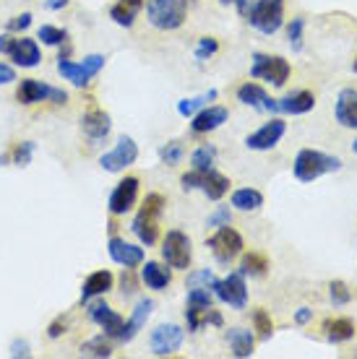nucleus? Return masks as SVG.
<instances>
[{"label": "nucleus", "mask_w": 357, "mask_h": 359, "mask_svg": "<svg viewBox=\"0 0 357 359\" xmlns=\"http://www.w3.org/2000/svg\"><path fill=\"white\" fill-rule=\"evenodd\" d=\"M292 170H295V177L300 182H313V180H318L321 175L339 172L342 159L339 156H331V154L316 151V149H303V151H297Z\"/></svg>", "instance_id": "obj_1"}, {"label": "nucleus", "mask_w": 357, "mask_h": 359, "mask_svg": "<svg viewBox=\"0 0 357 359\" xmlns=\"http://www.w3.org/2000/svg\"><path fill=\"white\" fill-rule=\"evenodd\" d=\"M188 0H146V16L154 29L172 32L186 24Z\"/></svg>", "instance_id": "obj_2"}, {"label": "nucleus", "mask_w": 357, "mask_h": 359, "mask_svg": "<svg viewBox=\"0 0 357 359\" xmlns=\"http://www.w3.org/2000/svg\"><path fill=\"white\" fill-rule=\"evenodd\" d=\"M250 27L261 32V34H277L282 24H285V0H256L253 8H248Z\"/></svg>", "instance_id": "obj_3"}, {"label": "nucleus", "mask_w": 357, "mask_h": 359, "mask_svg": "<svg viewBox=\"0 0 357 359\" xmlns=\"http://www.w3.org/2000/svg\"><path fill=\"white\" fill-rule=\"evenodd\" d=\"M180 182H183V190H201L209 201H222V196L230 190V180L216 170H190L180 177Z\"/></svg>", "instance_id": "obj_4"}, {"label": "nucleus", "mask_w": 357, "mask_h": 359, "mask_svg": "<svg viewBox=\"0 0 357 359\" xmlns=\"http://www.w3.org/2000/svg\"><path fill=\"white\" fill-rule=\"evenodd\" d=\"M162 206H164V198H162L160 193L146 196L141 211H138V216H136L134 224H131L134 234L141 240V245H146V248L157 243V216L162 214Z\"/></svg>", "instance_id": "obj_5"}, {"label": "nucleus", "mask_w": 357, "mask_h": 359, "mask_svg": "<svg viewBox=\"0 0 357 359\" xmlns=\"http://www.w3.org/2000/svg\"><path fill=\"white\" fill-rule=\"evenodd\" d=\"M105 68V55H89L84 57V63H73L68 57H58V73H60L65 81H71L73 86H89V81Z\"/></svg>", "instance_id": "obj_6"}, {"label": "nucleus", "mask_w": 357, "mask_h": 359, "mask_svg": "<svg viewBox=\"0 0 357 359\" xmlns=\"http://www.w3.org/2000/svg\"><path fill=\"white\" fill-rule=\"evenodd\" d=\"M290 63L279 55H253V65H250V79H264V81L274 83V86H285L290 79Z\"/></svg>", "instance_id": "obj_7"}, {"label": "nucleus", "mask_w": 357, "mask_h": 359, "mask_svg": "<svg viewBox=\"0 0 357 359\" xmlns=\"http://www.w3.org/2000/svg\"><path fill=\"white\" fill-rule=\"evenodd\" d=\"M162 258L170 269L186 271L190 266V258H193V245H190V237L180 229H170L164 234V243H162Z\"/></svg>", "instance_id": "obj_8"}, {"label": "nucleus", "mask_w": 357, "mask_h": 359, "mask_svg": "<svg viewBox=\"0 0 357 359\" xmlns=\"http://www.w3.org/2000/svg\"><path fill=\"white\" fill-rule=\"evenodd\" d=\"M16 99L21 104H37V102H55V104H65L68 102V94L63 89H55L50 83H42L37 79H24L18 83Z\"/></svg>", "instance_id": "obj_9"}, {"label": "nucleus", "mask_w": 357, "mask_h": 359, "mask_svg": "<svg viewBox=\"0 0 357 359\" xmlns=\"http://www.w3.org/2000/svg\"><path fill=\"white\" fill-rule=\"evenodd\" d=\"M209 248H212V252H214V258L219 263H230L235 261L238 255L242 252V237L240 232H235L230 224L224 226H216V232L209 237Z\"/></svg>", "instance_id": "obj_10"}, {"label": "nucleus", "mask_w": 357, "mask_h": 359, "mask_svg": "<svg viewBox=\"0 0 357 359\" xmlns=\"http://www.w3.org/2000/svg\"><path fill=\"white\" fill-rule=\"evenodd\" d=\"M212 292H214V297L219 302L235 307V310H242V307L248 305V289H245V278H242L240 271L224 278H216Z\"/></svg>", "instance_id": "obj_11"}, {"label": "nucleus", "mask_w": 357, "mask_h": 359, "mask_svg": "<svg viewBox=\"0 0 357 359\" xmlns=\"http://www.w3.org/2000/svg\"><path fill=\"white\" fill-rule=\"evenodd\" d=\"M136 159H138V146H136V141L131 135H120L115 149L105 154V156L99 159V164H102L105 172H123L125 167L136 164Z\"/></svg>", "instance_id": "obj_12"}, {"label": "nucleus", "mask_w": 357, "mask_h": 359, "mask_svg": "<svg viewBox=\"0 0 357 359\" xmlns=\"http://www.w3.org/2000/svg\"><path fill=\"white\" fill-rule=\"evenodd\" d=\"M183 336H186V331L175 323L157 325L152 331V336H149L152 354L154 357H170V354H175L183 346Z\"/></svg>", "instance_id": "obj_13"}, {"label": "nucleus", "mask_w": 357, "mask_h": 359, "mask_svg": "<svg viewBox=\"0 0 357 359\" xmlns=\"http://www.w3.org/2000/svg\"><path fill=\"white\" fill-rule=\"evenodd\" d=\"M287 133V123L282 117H271L266 126H261L256 133H250L245 138V146L250 151H268L282 141V135Z\"/></svg>", "instance_id": "obj_14"}, {"label": "nucleus", "mask_w": 357, "mask_h": 359, "mask_svg": "<svg viewBox=\"0 0 357 359\" xmlns=\"http://www.w3.org/2000/svg\"><path fill=\"white\" fill-rule=\"evenodd\" d=\"M136 198H138V180L125 177L115 185V190L110 193V214L123 216L136 206Z\"/></svg>", "instance_id": "obj_15"}, {"label": "nucleus", "mask_w": 357, "mask_h": 359, "mask_svg": "<svg viewBox=\"0 0 357 359\" xmlns=\"http://www.w3.org/2000/svg\"><path fill=\"white\" fill-rule=\"evenodd\" d=\"M89 318L105 331L108 339H120V331H123V318L108 305V302H91L89 305Z\"/></svg>", "instance_id": "obj_16"}, {"label": "nucleus", "mask_w": 357, "mask_h": 359, "mask_svg": "<svg viewBox=\"0 0 357 359\" xmlns=\"http://www.w3.org/2000/svg\"><path fill=\"white\" fill-rule=\"evenodd\" d=\"M108 252H110V258H112L117 266H123V269H136V266L143 263V248L125 243L123 237H112L108 243Z\"/></svg>", "instance_id": "obj_17"}, {"label": "nucleus", "mask_w": 357, "mask_h": 359, "mask_svg": "<svg viewBox=\"0 0 357 359\" xmlns=\"http://www.w3.org/2000/svg\"><path fill=\"white\" fill-rule=\"evenodd\" d=\"M227 117H230V109L222 107V104H209V107L198 109L196 115H193V123H190V130L193 133H212L216 130L219 126L227 123Z\"/></svg>", "instance_id": "obj_18"}, {"label": "nucleus", "mask_w": 357, "mask_h": 359, "mask_svg": "<svg viewBox=\"0 0 357 359\" xmlns=\"http://www.w3.org/2000/svg\"><path fill=\"white\" fill-rule=\"evenodd\" d=\"M81 130L84 135L89 138V141H105L112 130V120H110L108 112H102V109H91L86 115L81 117Z\"/></svg>", "instance_id": "obj_19"}, {"label": "nucleus", "mask_w": 357, "mask_h": 359, "mask_svg": "<svg viewBox=\"0 0 357 359\" xmlns=\"http://www.w3.org/2000/svg\"><path fill=\"white\" fill-rule=\"evenodd\" d=\"M238 99H240L242 104L259 109V112H277V99H268L266 91L253 81L242 83L240 89H238Z\"/></svg>", "instance_id": "obj_20"}, {"label": "nucleus", "mask_w": 357, "mask_h": 359, "mask_svg": "<svg viewBox=\"0 0 357 359\" xmlns=\"http://www.w3.org/2000/svg\"><path fill=\"white\" fill-rule=\"evenodd\" d=\"M152 313H154V299H138L134 315L128 318V323H123V331H120V339H117V341H123V344L134 341L136 333L146 325V320H149V315Z\"/></svg>", "instance_id": "obj_21"}, {"label": "nucleus", "mask_w": 357, "mask_h": 359, "mask_svg": "<svg viewBox=\"0 0 357 359\" xmlns=\"http://www.w3.org/2000/svg\"><path fill=\"white\" fill-rule=\"evenodd\" d=\"M337 123L342 128H357V89H342L337 97V107H334Z\"/></svg>", "instance_id": "obj_22"}, {"label": "nucleus", "mask_w": 357, "mask_h": 359, "mask_svg": "<svg viewBox=\"0 0 357 359\" xmlns=\"http://www.w3.org/2000/svg\"><path fill=\"white\" fill-rule=\"evenodd\" d=\"M112 284H115V278H112L110 271H94V273H89L86 281H84V287H81V305H89L94 297L108 294Z\"/></svg>", "instance_id": "obj_23"}, {"label": "nucleus", "mask_w": 357, "mask_h": 359, "mask_svg": "<svg viewBox=\"0 0 357 359\" xmlns=\"http://www.w3.org/2000/svg\"><path fill=\"white\" fill-rule=\"evenodd\" d=\"M11 60L21 68H37L39 60H42V53H39V45L29 36H21L13 42V50H11Z\"/></svg>", "instance_id": "obj_24"}, {"label": "nucleus", "mask_w": 357, "mask_h": 359, "mask_svg": "<svg viewBox=\"0 0 357 359\" xmlns=\"http://www.w3.org/2000/svg\"><path fill=\"white\" fill-rule=\"evenodd\" d=\"M313 107H316V97L311 91H292V94L277 99V112H285V115H305Z\"/></svg>", "instance_id": "obj_25"}, {"label": "nucleus", "mask_w": 357, "mask_h": 359, "mask_svg": "<svg viewBox=\"0 0 357 359\" xmlns=\"http://www.w3.org/2000/svg\"><path fill=\"white\" fill-rule=\"evenodd\" d=\"M141 281H143V284H146L149 289H154V292H162V289L170 287L172 273H170V269H164L162 263L149 261V263H146V266L141 269Z\"/></svg>", "instance_id": "obj_26"}, {"label": "nucleus", "mask_w": 357, "mask_h": 359, "mask_svg": "<svg viewBox=\"0 0 357 359\" xmlns=\"http://www.w3.org/2000/svg\"><path fill=\"white\" fill-rule=\"evenodd\" d=\"M227 344H230V349H233V354L238 359L253 357V349H256V339L245 328H230L227 331Z\"/></svg>", "instance_id": "obj_27"}, {"label": "nucleus", "mask_w": 357, "mask_h": 359, "mask_svg": "<svg viewBox=\"0 0 357 359\" xmlns=\"http://www.w3.org/2000/svg\"><path fill=\"white\" fill-rule=\"evenodd\" d=\"M143 8V0H117L115 6L110 8V18L115 21L117 27H134L138 11Z\"/></svg>", "instance_id": "obj_28"}, {"label": "nucleus", "mask_w": 357, "mask_h": 359, "mask_svg": "<svg viewBox=\"0 0 357 359\" xmlns=\"http://www.w3.org/2000/svg\"><path fill=\"white\" fill-rule=\"evenodd\" d=\"M323 331H326V339L331 344H344L355 336V325L347 318H334V320H326L323 323Z\"/></svg>", "instance_id": "obj_29"}, {"label": "nucleus", "mask_w": 357, "mask_h": 359, "mask_svg": "<svg viewBox=\"0 0 357 359\" xmlns=\"http://www.w3.org/2000/svg\"><path fill=\"white\" fill-rule=\"evenodd\" d=\"M230 203H233V208H238V211H259V208L264 206V196L253 188H240L233 193Z\"/></svg>", "instance_id": "obj_30"}, {"label": "nucleus", "mask_w": 357, "mask_h": 359, "mask_svg": "<svg viewBox=\"0 0 357 359\" xmlns=\"http://www.w3.org/2000/svg\"><path fill=\"white\" fill-rule=\"evenodd\" d=\"M266 271H268V261H266V255H261V252H245L242 255V261H240V273L242 276H266Z\"/></svg>", "instance_id": "obj_31"}, {"label": "nucleus", "mask_w": 357, "mask_h": 359, "mask_svg": "<svg viewBox=\"0 0 357 359\" xmlns=\"http://www.w3.org/2000/svg\"><path fill=\"white\" fill-rule=\"evenodd\" d=\"M214 162H216V149L212 144L198 146L196 151L190 154V164H193V170H198V172L214 170Z\"/></svg>", "instance_id": "obj_32"}, {"label": "nucleus", "mask_w": 357, "mask_h": 359, "mask_svg": "<svg viewBox=\"0 0 357 359\" xmlns=\"http://www.w3.org/2000/svg\"><path fill=\"white\" fill-rule=\"evenodd\" d=\"M212 99H216V91H206V94H201V97H193V99H183V102H178V112L183 117H193L198 112V109L206 107V102H212Z\"/></svg>", "instance_id": "obj_33"}, {"label": "nucleus", "mask_w": 357, "mask_h": 359, "mask_svg": "<svg viewBox=\"0 0 357 359\" xmlns=\"http://www.w3.org/2000/svg\"><path fill=\"white\" fill-rule=\"evenodd\" d=\"M37 36L42 39V45H50V47H58V45H65L68 42V34H65V29H58V27H50V24H42Z\"/></svg>", "instance_id": "obj_34"}, {"label": "nucleus", "mask_w": 357, "mask_h": 359, "mask_svg": "<svg viewBox=\"0 0 357 359\" xmlns=\"http://www.w3.org/2000/svg\"><path fill=\"white\" fill-rule=\"evenodd\" d=\"M81 354L84 357H99V359H108L112 354V346L105 341V336H97V339H91L81 346Z\"/></svg>", "instance_id": "obj_35"}, {"label": "nucleus", "mask_w": 357, "mask_h": 359, "mask_svg": "<svg viewBox=\"0 0 357 359\" xmlns=\"http://www.w3.org/2000/svg\"><path fill=\"white\" fill-rule=\"evenodd\" d=\"M212 302H214V297H212V289H206V287H188V305L204 307V310H209V307H212Z\"/></svg>", "instance_id": "obj_36"}, {"label": "nucleus", "mask_w": 357, "mask_h": 359, "mask_svg": "<svg viewBox=\"0 0 357 359\" xmlns=\"http://www.w3.org/2000/svg\"><path fill=\"white\" fill-rule=\"evenodd\" d=\"M303 29H305V18H292V24H290V29H287L292 53H300V50H303Z\"/></svg>", "instance_id": "obj_37"}, {"label": "nucleus", "mask_w": 357, "mask_h": 359, "mask_svg": "<svg viewBox=\"0 0 357 359\" xmlns=\"http://www.w3.org/2000/svg\"><path fill=\"white\" fill-rule=\"evenodd\" d=\"M329 297H331V305L334 307H344L349 299H352V294H349V289H347L344 281H331Z\"/></svg>", "instance_id": "obj_38"}, {"label": "nucleus", "mask_w": 357, "mask_h": 359, "mask_svg": "<svg viewBox=\"0 0 357 359\" xmlns=\"http://www.w3.org/2000/svg\"><path fill=\"white\" fill-rule=\"evenodd\" d=\"M253 325L261 333V339H268L274 333V323H271V315L266 310H253Z\"/></svg>", "instance_id": "obj_39"}, {"label": "nucleus", "mask_w": 357, "mask_h": 359, "mask_svg": "<svg viewBox=\"0 0 357 359\" xmlns=\"http://www.w3.org/2000/svg\"><path fill=\"white\" fill-rule=\"evenodd\" d=\"M212 310V307H209ZM209 310H204V307H193L188 305L186 307V320H188V331H198L201 325L206 323V315H209Z\"/></svg>", "instance_id": "obj_40"}, {"label": "nucleus", "mask_w": 357, "mask_h": 359, "mask_svg": "<svg viewBox=\"0 0 357 359\" xmlns=\"http://www.w3.org/2000/svg\"><path fill=\"white\" fill-rule=\"evenodd\" d=\"M34 141H24V144H18L16 149H13V154H11V159H13V164H18V167H27L29 162H32V154H34Z\"/></svg>", "instance_id": "obj_41"}, {"label": "nucleus", "mask_w": 357, "mask_h": 359, "mask_svg": "<svg viewBox=\"0 0 357 359\" xmlns=\"http://www.w3.org/2000/svg\"><path fill=\"white\" fill-rule=\"evenodd\" d=\"M160 159L164 164H178L180 159H183V144H180V141H170V144L167 146H162L160 149Z\"/></svg>", "instance_id": "obj_42"}, {"label": "nucleus", "mask_w": 357, "mask_h": 359, "mask_svg": "<svg viewBox=\"0 0 357 359\" xmlns=\"http://www.w3.org/2000/svg\"><path fill=\"white\" fill-rule=\"evenodd\" d=\"M216 50H219V42H216L214 36H204V39H198L196 60H209L212 55H216Z\"/></svg>", "instance_id": "obj_43"}, {"label": "nucleus", "mask_w": 357, "mask_h": 359, "mask_svg": "<svg viewBox=\"0 0 357 359\" xmlns=\"http://www.w3.org/2000/svg\"><path fill=\"white\" fill-rule=\"evenodd\" d=\"M214 281H216V276L209 269L193 271V273L188 276V287H206V289H212V287H214Z\"/></svg>", "instance_id": "obj_44"}, {"label": "nucleus", "mask_w": 357, "mask_h": 359, "mask_svg": "<svg viewBox=\"0 0 357 359\" xmlns=\"http://www.w3.org/2000/svg\"><path fill=\"white\" fill-rule=\"evenodd\" d=\"M233 222V214H230V206H216V211L209 219H206V226H224Z\"/></svg>", "instance_id": "obj_45"}, {"label": "nucleus", "mask_w": 357, "mask_h": 359, "mask_svg": "<svg viewBox=\"0 0 357 359\" xmlns=\"http://www.w3.org/2000/svg\"><path fill=\"white\" fill-rule=\"evenodd\" d=\"M29 27H32V13H21L13 21H8V32H24Z\"/></svg>", "instance_id": "obj_46"}, {"label": "nucleus", "mask_w": 357, "mask_h": 359, "mask_svg": "<svg viewBox=\"0 0 357 359\" xmlns=\"http://www.w3.org/2000/svg\"><path fill=\"white\" fill-rule=\"evenodd\" d=\"M29 354H32V351H29L27 341H18V339H16V341L11 344V357H24V359H27Z\"/></svg>", "instance_id": "obj_47"}, {"label": "nucleus", "mask_w": 357, "mask_h": 359, "mask_svg": "<svg viewBox=\"0 0 357 359\" xmlns=\"http://www.w3.org/2000/svg\"><path fill=\"white\" fill-rule=\"evenodd\" d=\"M16 81V71L11 68V65L0 63V86H6V83Z\"/></svg>", "instance_id": "obj_48"}, {"label": "nucleus", "mask_w": 357, "mask_h": 359, "mask_svg": "<svg viewBox=\"0 0 357 359\" xmlns=\"http://www.w3.org/2000/svg\"><path fill=\"white\" fill-rule=\"evenodd\" d=\"M120 284H123V294H134L136 281H134V276H131V269L123 271V278H120Z\"/></svg>", "instance_id": "obj_49"}, {"label": "nucleus", "mask_w": 357, "mask_h": 359, "mask_svg": "<svg viewBox=\"0 0 357 359\" xmlns=\"http://www.w3.org/2000/svg\"><path fill=\"white\" fill-rule=\"evenodd\" d=\"M13 36L11 34H0V53H6V55H11V50H13Z\"/></svg>", "instance_id": "obj_50"}, {"label": "nucleus", "mask_w": 357, "mask_h": 359, "mask_svg": "<svg viewBox=\"0 0 357 359\" xmlns=\"http://www.w3.org/2000/svg\"><path fill=\"white\" fill-rule=\"evenodd\" d=\"M313 318V310H308V307H300L295 313V323H300V325H305L308 320Z\"/></svg>", "instance_id": "obj_51"}, {"label": "nucleus", "mask_w": 357, "mask_h": 359, "mask_svg": "<svg viewBox=\"0 0 357 359\" xmlns=\"http://www.w3.org/2000/svg\"><path fill=\"white\" fill-rule=\"evenodd\" d=\"M63 331H65V325H63L60 320H55V323L50 325V331H47V336H50V339H58V336H60Z\"/></svg>", "instance_id": "obj_52"}, {"label": "nucleus", "mask_w": 357, "mask_h": 359, "mask_svg": "<svg viewBox=\"0 0 357 359\" xmlns=\"http://www.w3.org/2000/svg\"><path fill=\"white\" fill-rule=\"evenodd\" d=\"M206 323H212V325H222V315L216 313V310H209V315H206Z\"/></svg>", "instance_id": "obj_53"}, {"label": "nucleus", "mask_w": 357, "mask_h": 359, "mask_svg": "<svg viewBox=\"0 0 357 359\" xmlns=\"http://www.w3.org/2000/svg\"><path fill=\"white\" fill-rule=\"evenodd\" d=\"M68 6V0H47L45 3V8H50V11H60V8H65Z\"/></svg>", "instance_id": "obj_54"}, {"label": "nucleus", "mask_w": 357, "mask_h": 359, "mask_svg": "<svg viewBox=\"0 0 357 359\" xmlns=\"http://www.w3.org/2000/svg\"><path fill=\"white\" fill-rule=\"evenodd\" d=\"M235 6H238V11H240L242 16H245V13H248V0H233Z\"/></svg>", "instance_id": "obj_55"}, {"label": "nucleus", "mask_w": 357, "mask_h": 359, "mask_svg": "<svg viewBox=\"0 0 357 359\" xmlns=\"http://www.w3.org/2000/svg\"><path fill=\"white\" fill-rule=\"evenodd\" d=\"M219 3H222V6H230V3H233V0H219Z\"/></svg>", "instance_id": "obj_56"}, {"label": "nucleus", "mask_w": 357, "mask_h": 359, "mask_svg": "<svg viewBox=\"0 0 357 359\" xmlns=\"http://www.w3.org/2000/svg\"><path fill=\"white\" fill-rule=\"evenodd\" d=\"M352 151H355V154H357V138H355V144H352Z\"/></svg>", "instance_id": "obj_57"}, {"label": "nucleus", "mask_w": 357, "mask_h": 359, "mask_svg": "<svg viewBox=\"0 0 357 359\" xmlns=\"http://www.w3.org/2000/svg\"><path fill=\"white\" fill-rule=\"evenodd\" d=\"M352 68H355V73H357V57H355V63H352Z\"/></svg>", "instance_id": "obj_58"}]
</instances>
